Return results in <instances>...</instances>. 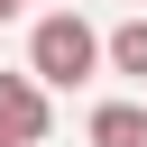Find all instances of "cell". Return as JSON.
Masks as SVG:
<instances>
[{"mask_svg":"<svg viewBox=\"0 0 147 147\" xmlns=\"http://www.w3.org/2000/svg\"><path fill=\"white\" fill-rule=\"evenodd\" d=\"M92 64H101V37L83 28V9H46V18H37V37H28V83L74 92Z\"/></svg>","mask_w":147,"mask_h":147,"instance_id":"obj_1","label":"cell"},{"mask_svg":"<svg viewBox=\"0 0 147 147\" xmlns=\"http://www.w3.org/2000/svg\"><path fill=\"white\" fill-rule=\"evenodd\" d=\"M46 138V83L0 74V147H37Z\"/></svg>","mask_w":147,"mask_h":147,"instance_id":"obj_2","label":"cell"},{"mask_svg":"<svg viewBox=\"0 0 147 147\" xmlns=\"http://www.w3.org/2000/svg\"><path fill=\"white\" fill-rule=\"evenodd\" d=\"M92 147H147V101H101L92 110Z\"/></svg>","mask_w":147,"mask_h":147,"instance_id":"obj_3","label":"cell"},{"mask_svg":"<svg viewBox=\"0 0 147 147\" xmlns=\"http://www.w3.org/2000/svg\"><path fill=\"white\" fill-rule=\"evenodd\" d=\"M119 74H147V18H129V28H110V46H101Z\"/></svg>","mask_w":147,"mask_h":147,"instance_id":"obj_4","label":"cell"},{"mask_svg":"<svg viewBox=\"0 0 147 147\" xmlns=\"http://www.w3.org/2000/svg\"><path fill=\"white\" fill-rule=\"evenodd\" d=\"M0 18H18V0H0Z\"/></svg>","mask_w":147,"mask_h":147,"instance_id":"obj_5","label":"cell"},{"mask_svg":"<svg viewBox=\"0 0 147 147\" xmlns=\"http://www.w3.org/2000/svg\"><path fill=\"white\" fill-rule=\"evenodd\" d=\"M55 9H74V0H55Z\"/></svg>","mask_w":147,"mask_h":147,"instance_id":"obj_6","label":"cell"}]
</instances>
